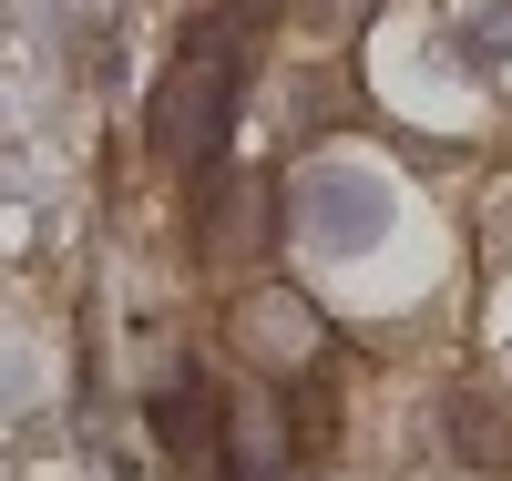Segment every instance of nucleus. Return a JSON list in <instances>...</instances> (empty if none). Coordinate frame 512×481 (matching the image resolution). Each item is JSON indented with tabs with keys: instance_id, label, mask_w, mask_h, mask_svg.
<instances>
[{
	"instance_id": "nucleus-1",
	"label": "nucleus",
	"mask_w": 512,
	"mask_h": 481,
	"mask_svg": "<svg viewBox=\"0 0 512 481\" xmlns=\"http://www.w3.org/2000/svg\"><path fill=\"white\" fill-rule=\"evenodd\" d=\"M216 134H226V52H216V41H195L185 72L164 82V154H175V164H205Z\"/></svg>"
}]
</instances>
